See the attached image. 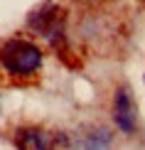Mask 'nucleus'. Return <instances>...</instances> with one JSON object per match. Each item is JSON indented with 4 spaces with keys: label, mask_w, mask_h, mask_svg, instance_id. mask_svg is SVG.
<instances>
[{
    "label": "nucleus",
    "mask_w": 145,
    "mask_h": 150,
    "mask_svg": "<svg viewBox=\"0 0 145 150\" xmlns=\"http://www.w3.org/2000/svg\"><path fill=\"white\" fill-rule=\"evenodd\" d=\"M17 145L22 150H47L49 148V140L42 130L37 128H25L17 133Z\"/></svg>",
    "instance_id": "4"
},
{
    "label": "nucleus",
    "mask_w": 145,
    "mask_h": 150,
    "mask_svg": "<svg viewBox=\"0 0 145 150\" xmlns=\"http://www.w3.org/2000/svg\"><path fill=\"white\" fill-rule=\"evenodd\" d=\"M113 121L123 133H133L135 130V103L125 86L116 89V93H113Z\"/></svg>",
    "instance_id": "2"
},
{
    "label": "nucleus",
    "mask_w": 145,
    "mask_h": 150,
    "mask_svg": "<svg viewBox=\"0 0 145 150\" xmlns=\"http://www.w3.org/2000/svg\"><path fill=\"white\" fill-rule=\"evenodd\" d=\"M57 22H59V10H57L54 5H45L42 10H37L35 15L30 17V25H32L37 32H42L45 37H52L54 35Z\"/></svg>",
    "instance_id": "3"
},
{
    "label": "nucleus",
    "mask_w": 145,
    "mask_h": 150,
    "mask_svg": "<svg viewBox=\"0 0 145 150\" xmlns=\"http://www.w3.org/2000/svg\"><path fill=\"white\" fill-rule=\"evenodd\" d=\"M0 67L17 76L35 74L42 67V49L27 40H8L0 45Z\"/></svg>",
    "instance_id": "1"
}]
</instances>
